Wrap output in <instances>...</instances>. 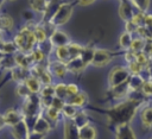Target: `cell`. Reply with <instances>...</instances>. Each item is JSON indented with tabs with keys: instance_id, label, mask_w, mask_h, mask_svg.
<instances>
[{
	"instance_id": "1",
	"label": "cell",
	"mask_w": 152,
	"mask_h": 139,
	"mask_svg": "<svg viewBox=\"0 0 152 139\" xmlns=\"http://www.w3.org/2000/svg\"><path fill=\"white\" fill-rule=\"evenodd\" d=\"M141 103V100L138 99H131L129 101L122 102L120 105L114 106L108 110V116L110 120V124L121 125V124H129L132 118L134 116L137 108Z\"/></svg>"
},
{
	"instance_id": "2",
	"label": "cell",
	"mask_w": 152,
	"mask_h": 139,
	"mask_svg": "<svg viewBox=\"0 0 152 139\" xmlns=\"http://www.w3.org/2000/svg\"><path fill=\"white\" fill-rule=\"evenodd\" d=\"M36 37L32 30H28L27 27H24L14 38L15 46L21 51V52H28L32 50L34 43H36Z\"/></svg>"
},
{
	"instance_id": "3",
	"label": "cell",
	"mask_w": 152,
	"mask_h": 139,
	"mask_svg": "<svg viewBox=\"0 0 152 139\" xmlns=\"http://www.w3.org/2000/svg\"><path fill=\"white\" fill-rule=\"evenodd\" d=\"M71 14H72V7H71V5H69V4H62L57 8V11L55 12V14L51 17L50 23H51V25H55V26L63 25V24H65L69 20V18L71 17Z\"/></svg>"
},
{
	"instance_id": "4",
	"label": "cell",
	"mask_w": 152,
	"mask_h": 139,
	"mask_svg": "<svg viewBox=\"0 0 152 139\" xmlns=\"http://www.w3.org/2000/svg\"><path fill=\"white\" fill-rule=\"evenodd\" d=\"M129 77V71L128 69L124 67H115L110 74H109V86L113 88L115 86H119L124 82H126Z\"/></svg>"
},
{
	"instance_id": "5",
	"label": "cell",
	"mask_w": 152,
	"mask_h": 139,
	"mask_svg": "<svg viewBox=\"0 0 152 139\" xmlns=\"http://www.w3.org/2000/svg\"><path fill=\"white\" fill-rule=\"evenodd\" d=\"M110 62V55L106 50H95L91 59V64L95 67H103Z\"/></svg>"
},
{
	"instance_id": "6",
	"label": "cell",
	"mask_w": 152,
	"mask_h": 139,
	"mask_svg": "<svg viewBox=\"0 0 152 139\" xmlns=\"http://www.w3.org/2000/svg\"><path fill=\"white\" fill-rule=\"evenodd\" d=\"M12 134L14 135L15 139H27L30 133H28V128H27L26 122L24 120H20L15 125H13L12 126Z\"/></svg>"
},
{
	"instance_id": "7",
	"label": "cell",
	"mask_w": 152,
	"mask_h": 139,
	"mask_svg": "<svg viewBox=\"0 0 152 139\" xmlns=\"http://www.w3.org/2000/svg\"><path fill=\"white\" fill-rule=\"evenodd\" d=\"M37 109H39V100L36 96H27V100L24 105L23 114H25L26 116H33Z\"/></svg>"
},
{
	"instance_id": "8",
	"label": "cell",
	"mask_w": 152,
	"mask_h": 139,
	"mask_svg": "<svg viewBox=\"0 0 152 139\" xmlns=\"http://www.w3.org/2000/svg\"><path fill=\"white\" fill-rule=\"evenodd\" d=\"M119 15L122 20L125 21H128L132 19V17L134 15L133 13V8H132V5L128 0H122L121 1V5L119 7Z\"/></svg>"
},
{
	"instance_id": "9",
	"label": "cell",
	"mask_w": 152,
	"mask_h": 139,
	"mask_svg": "<svg viewBox=\"0 0 152 139\" xmlns=\"http://www.w3.org/2000/svg\"><path fill=\"white\" fill-rule=\"evenodd\" d=\"M78 127L74 122V120H68L64 124V135L65 139H80L78 138Z\"/></svg>"
},
{
	"instance_id": "10",
	"label": "cell",
	"mask_w": 152,
	"mask_h": 139,
	"mask_svg": "<svg viewBox=\"0 0 152 139\" xmlns=\"http://www.w3.org/2000/svg\"><path fill=\"white\" fill-rule=\"evenodd\" d=\"M116 139H135V135L128 124L118 125L116 128Z\"/></svg>"
},
{
	"instance_id": "11",
	"label": "cell",
	"mask_w": 152,
	"mask_h": 139,
	"mask_svg": "<svg viewBox=\"0 0 152 139\" xmlns=\"http://www.w3.org/2000/svg\"><path fill=\"white\" fill-rule=\"evenodd\" d=\"M32 74L34 75V77H37L40 83H45V84H50L51 82V75L50 72L44 69L43 67H39V65H36L33 69H32Z\"/></svg>"
},
{
	"instance_id": "12",
	"label": "cell",
	"mask_w": 152,
	"mask_h": 139,
	"mask_svg": "<svg viewBox=\"0 0 152 139\" xmlns=\"http://www.w3.org/2000/svg\"><path fill=\"white\" fill-rule=\"evenodd\" d=\"M50 40H51V44L52 45H56V46H63V45L69 44L68 36L64 32H61V31H55L51 34Z\"/></svg>"
},
{
	"instance_id": "13",
	"label": "cell",
	"mask_w": 152,
	"mask_h": 139,
	"mask_svg": "<svg viewBox=\"0 0 152 139\" xmlns=\"http://www.w3.org/2000/svg\"><path fill=\"white\" fill-rule=\"evenodd\" d=\"M2 118H4V122H5L6 125H10V126H13V125H15L17 122H19L20 120H23V119H21L23 115H21L19 112L14 110V109L7 110L6 114H5Z\"/></svg>"
},
{
	"instance_id": "14",
	"label": "cell",
	"mask_w": 152,
	"mask_h": 139,
	"mask_svg": "<svg viewBox=\"0 0 152 139\" xmlns=\"http://www.w3.org/2000/svg\"><path fill=\"white\" fill-rule=\"evenodd\" d=\"M49 129H50V125H49V122H48L44 118L38 116V118L36 119L34 125H33V132H36V133H40V134H45Z\"/></svg>"
},
{
	"instance_id": "15",
	"label": "cell",
	"mask_w": 152,
	"mask_h": 139,
	"mask_svg": "<svg viewBox=\"0 0 152 139\" xmlns=\"http://www.w3.org/2000/svg\"><path fill=\"white\" fill-rule=\"evenodd\" d=\"M95 137H96V131L89 124L78 129V138L80 139H95Z\"/></svg>"
},
{
	"instance_id": "16",
	"label": "cell",
	"mask_w": 152,
	"mask_h": 139,
	"mask_svg": "<svg viewBox=\"0 0 152 139\" xmlns=\"http://www.w3.org/2000/svg\"><path fill=\"white\" fill-rule=\"evenodd\" d=\"M50 70H51V72H53L56 76L63 77V76L65 75V72H66L68 69H66V64H65V63L58 61V62H53V63L50 64Z\"/></svg>"
},
{
	"instance_id": "17",
	"label": "cell",
	"mask_w": 152,
	"mask_h": 139,
	"mask_svg": "<svg viewBox=\"0 0 152 139\" xmlns=\"http://www.w3.org/2000/svg\"><path fill=\"white\" fill-rule=\"evenodd\" d=\"M25 86L28 88V90L32 93V94H36L40 90V81L34 77V76H31V77H27L25 80Z\"/></svg>"
},
{
	"instance_id": "18",
	"label": "cell",
	"mask_w": 152,
	"mask_h": 139,
	"mask_svg": "<svg viewBox=\"0 0 152 139\" xmlns=\"http://www.w3.org/2000/svg\"><path fill=\"white\" fill-rule=\"evenodd\" d=\"M87 100H88L87 94L83 93V91H81V93L78 91V93H76L75 95L71 96L69 103L72 105V106H78V107H81V106H83V105L87 102Z\"/></svg>"
},
{
	"instance_id": "19",
	"label": "cell",
	"mask_w": 152,
	"mask_h": 139,
	"mask_svg": "<svg viewBox=\"0 0 152 139\" xmlns=\"http://www.w3.org/2000/svg\"><path fill=\"white\" fill-rule=\"evenodd\" d=\"M141 121L144 127L151 128L152 127V107H146L141 112Z\"/></svg>"
},
{
	"instance_id": "20",
	"label": "cell",
	"mask_w": 152,
	"mask_h": 139,
	"mask_svg": "<svg viewBox=\"0 0 152 139\" xmlns=\"http://www.w3.org/2000/svg\"><path fill=\"white\" fill-rule=\"evenodd\" d=\"M48 5H49V1H46V0H30L31 8L39 13L45 12L48 10Z\"/></svg>"
},
{
	"instance_id": "21",
	"label": "cell",
	"mask_w": 152,
	"mask_h": 139,
	"mask_svg": "<svg viewBox=\"0 0 152 139\" xmlns=\"http://www.w3.org/2000/svg\"><path fill=\"white\" fill-rule=\"evenodd\" d=\"M56 55L58 57V59L63 63H68L70 61V56H69V51H68V48L66 45H63V46H57V50H56Z\"/></svg>"
},
{
	"instance_id": "22",
	"label": "cell",
	"mask_w": 152,
	"mask_h": 139,
	"mask_svg": "<svg viewBox=\"0 0 152 139\" xmlns=\"http://www.w3.org/2000/svg\"><path fill=\"white\" fill-rule=\"evenodd\" d=\"M72 120H74V122L76 124V126H77L78 128H81V127H83V126H86V125L89 124L88 116H87V114H86L84 112L76 113V115L72 118Z\"/></svg>"
},
{
	"instance_id": "23",
	"label": "cell",
	"mask_w": 152,
	"mask_h": 139,
	"mask_svg": "<svg viewBox=\"0 0 152 139\" xmlns=\"http://www.w3.org/2000/svg\"><path fill=\"white\" fill-rule=\"evenodd\" d=\"M13 26V19L7 15L2 14L0 15V30H11Z\"/></svg>"
},
{
	"instance_id": "24",
	"label": "cell",
	"mask_w": 152,
	"mask_h": 139,
	"mask_svg": "<svg viewBox=\"0 0 152 139\" xmlns=\"http://www.w3.org/2000/svg\"><path fill=\"white\" fill-rule=\"evenodd\" d=\"M25 71H26V68H21V67L14 69V70H13V78H14L15 81H18V82L25 81V80L27 78L26 75H25Z\"/></svg>"
},
{
	"instance_id": "25",
	"label": "cell",
	"mask_w": 152,
	"mask_h": 139,
	"mask_svg": "<svg viewBox=\"0 0 152 139\" xmlns=\"http://www.w3.org/2000/svg\"><path fill=\"white\" fill-rule=\"evenodd\" d=\"M62 112H63L64 116H66V118H69V119H72V118L76 115V113H77L76 109H75V106H72V105H70V103L64 105L63 108H62Z\"/></svg>"
},
{
	"instance_id": "26",
	"label": "cell",
	"mask_w": 152,
	"mask_h": 139,
	"mask_svg": "<svg viewBox=\"0 0 152 139\" xmlns=\"http://www.w3.org/2000/svg\"><path fill=\"white\" fill-rule=\"evenodd\" d=\"M33 33H34L36 40L39 42V43H43V42L46 39V31H45L42 26H37V27L33 30Z\"/></svg>"
},
{
	"instance_id": "27",
	"label": "cell",
	"mask_w": 152,
	"mask_h": 139,
	"mask_svg": "<svg viewBox=\"0 0 152 139\" xmlns=\"http://www.w3.org/2000/svg\"><path fill=\"white\" fill-rule=\"evenodd\" d=\"M132 43V38H131V33L129 32H125L121 34L120 37V46L124 49H129Z\"/></svg>"
},
{
	"instance_id": "28",
	"label": "cell",
	"mask_w": 152,
	"mask_h": 139,
	"mask_svg": "<svg viewBox=\"0 0 152 139\" xmlns=\"http://www.w3.org/2000/svg\"><path fill=\"white\" fill-rule=\"evenodd\" d=\"M131 1L142 13L146 12V10L148 8V5H150V0H131Z\"/></svg>"
},
{
	"instance_id": "29",
	"label": "cell",
	"mask_w": 152,
	"mask_h": 139,
	"mask_svg": "<svg viewBox=\"0 0 152 139\" xmlns=\"http://www.w3.org/2000/svg\"><path fill=\"white\" fill-rule=\"evenodd\" d=\"M144 44H145V42H144L141 38L132 39V43H131V46H129V49H131L132 51H135V52H138V51H141V50H142V48H144Z\"/></svg>"
},
{
	"instance_id": "30",
	"label": "cell",
	"mask_w": 152,
	"mask_h": 139,
	"mask_svg": "<svg viewBox=\"0 0 152 139\" xmlns=\"http://www.w3.org/2000/svg\"><path fill=\"white\" fill-rule=\"evenodd\" d=\"M142 65L141 64H139L137 61H133V62H129L128 63V71H131V72H133L134 75H138V74H140L141 71H142Z\"/></svg>"
},
{
	"instance_id": "31",
	"label": "cell",
	"mask_w": 152,
	"mask_h": 139,
	"mask_svg": "<svg viewBox=\"0 0 152 139\" xmlns=\"http://www.w3.org/2000/svg\"><path fill=\"white\" fill-rule=\"evenodd\" d=\"M59 109L55 108V107H49L48 108V112H46V115L49 119L53 120V121H57L58 120V116H59Z\"/></svg>"
},
{
	"instance_id": "32",
	"label": "cell",
	"mask_w": 152,
	"mask_h": 139,
	"mask_svg": "<svg viewBox=\"0 0 152 139\" xmlns=\"http://www.w3.org/2000/svg\"><path fill=\"white\" fill-rule=\"evenodd\" d=\"M65 84H62V83H59V84H57L56 87H55V95H57L58 97H64V96H66V89H65Z\"/></svg>"
},
{
	"instance_id": "33",
	"label": "cell",
	"mask_w": 152,
	"mask_h": 139,
	"mask_svg": "<svg viewBox=\"0 0 152 139\" xmlns=\"http://www.w3.org/2000/svg\"><path fill=\"white\" fill-rule=\"evenodd\" d=\"M55 95V88L51 86H46L42 89V96L43 97H52Z\"/></svg>"
},
{
	"instance_id": "34",
	"label": "cell",
	"mask_w": 152,
	"mask_h": 139,
	"mask_svg": "<svg viewBox=\"0 0 152 139\" xmlns=\"http://www.w3.org/2000/svg\"><path fill=\"white\" fill-rule=\"evenodd\" d=\"M17 93H18V95H20L21 97H27V96H30V90H28V88L26 87V86H24V84H19L18 86V90H17Z\"/></svg>"
},
{
	"instance_id": "35",
	"label": "cell",
	"mask_w": 152,
	"mask_h": 139,
	"mask_svg": "<svg viewBox=\"0 0 152 139\" xmlns=\"http://www.w3.org/2000/svg\"><path fill=\"white\" fill-rule=\"evenodd\" d=\"M65 89H66V95L68 96H72L76 93H78V88H77L76 84H68L65 87Z\"/></svg>"
},
{
	"instance_id": "36",
	"label": "cell",
	"mask_w": 152,
	"mask_h": 139,
	"mask_svg": "<svg viewBox=\"0 0 152 139\" xmlns=\"http://www.w3.org/2000/svg\"><path fill=\"white\" fill-rule=\"evenodd\" d=\"M142 52H144L146 56H151V55H152V42H151V40L145 42L144 48H142Z\"/></svg>"
},
{
	"instance_id": "37",
	"label": "cell",
	"mask_w": 152,
	"mask_h": 139,
	"mask_svg": "<svg viewBox=\"0 0 152 139\" xmlns=\"http://www.w3.org/2000/svg\"><path fill=\"white\" fill-rule=\"evenodd\" d=\"M141 88H142V90H144L145 94L152 95V81H150V82H144V84H142Z\"/></svg>"
},
{
	"instance_id": "38",
	"label": "cell",
	"mask_w": 152,
	"mask_h": 139,
	"mask_svg": "<svg viewBox=\"0 0 152 139\" xmlns=\"http://www.w3.org/2000/svg\"><path fill=\"white\" fill-rule=\"evenodd\" d=\"M144 26H152V15L144 14Z\"/></svg>"
},
{
	"instance_id": "39",
	"label": "cell",
	"mask_w": 152,
	"mask_h": 139,
	"mask_svg": "<svg viewBox=\"0 0 152 139\" xmlns=\"http://www.w3.org/2000/svg\"><path fill=\"white\" fill-rule=\"evenodd\" d=\"M43 137H44V134H40V133H36V132H33L32 134H30V135H28V138H27V139H43Z\"/></svg>"
},
{
	"instance_id": "40",
	"label": "cell",
	"mask_w": 152,
	"mask_h": 139,
	"mask_svg": "<svg viewBox=\"0 0 152 139\" xmlns=\"http://www.w3.org/2000/svg\"><path fill=\"white\" fill-rule=\"evenodd\" d=\"M145 65H146V68H147L148 74L152 76V59H148V61H147V63H146Z\"/></svg>"
},
{
	"instance_id": "41",
	"label": "cell",
	"mask_w": 152,
	"mask_h": 139,
	"mask_svg": "<svg viewBox=\"0 0 152 139\" xmlns=\"http://www.w3.org/2000/svg\"><path fill=\"white\" fill-rule=\"evenodd\" d=\"M77 1H78V4H80V5H82V6H87V5L93 4L95 0H77Z\"/></svg>"
},
{
	"instance_id": "42",
	"label": "cell",
	"mask_w": 152,
	"mask_h": 139,
	"mask_svg": "<svg viewBox=\"0 0 152 139\" xmlns=\"http://www.w3.org/2000/svg\"><path fill=\"white\" fill-rule=\"evenodd\" d=\"M1 4H2V0H0V6H1Z\"/></svg>"
},
{
	"instance_id": "43",
	"label": "cell",
	"mask_w": 152,
	"mask_h": 139,
	"mask_svg": "<svg viewBox=\"0 0 152 139\" xmlns=\"http://www.w3.org/2000/svg\"><path fill=\"white\" fill-rule=\"evenodd\" d=\"M7 1H14V0H7Z\"/></svg>"
}]
</instances>
